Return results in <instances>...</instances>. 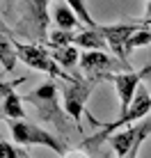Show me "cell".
Returning <instances> with one entry per match:
<instances>
[{"mask_svg":"<svg viewBox=\"0 0 151 158\" xmlns=\"http://www.w3.org/2000/svg\"><path fill=\"white\" fill-rule=\"evenodd\" d=\"M23 101L30 103V106L39 112V117L44 119L46 124L55 126L57 131H62V133L67 131L69 112L64 110V108H60V94H57L55 78H51V76H48L46 83H41L37 89L28 92V94L23 96Z\"/></svg>","mask_w":151,"mask_h":158,"instance_id":"6da1fadb","label":"cell"},{"mask_svg":"<svg viewBox=\"0 0 151 158\" xmlns=\"http://www.w3.org/2000/svg\"><path fill=\"white\" fill-rule=\"evenodd\" d=\"M14 48H16V55H18V62L28 64L30 69H37V71H44L51 78H60L64 83H73L76 78L73 73H67V69L60 67V64L53 60V55L48 53L46 46L41 44H21L18 39H14Z\"/></svg>","mask_w":151,"mask_h":158,"instance_id":"7a4b0ae2","label":"cell"},{"mask_svg":"<svg viewBox=\"0 0 151 158\" xmlns=\"http://www.w3.org/2000/svg\"><path fill=\"white\" fill-rule=\"evenodd\" d=\"M151 138V112L144 115L142 119L133 122L131 126H126V131H115V133L108 135V142H110L115 156H137L140 147Z\"/></svg>","mask_w":151,"mask_h":158,"instance_id":"3957f363","label":"cell"},{"mask_svg":"<svg viewBox=\"0 0 151 158\" xmlns=\"http://www.w3.org/2000/svg\"><path fill=\"white\" fill-rule=\"evenodd\" d=\"M9 124V131H12V140L14 142H18L21 147H48V149H53L57 156H67L69 151L64 149V142L62 140H57L53 133H48L46 128L37 126V124L32 122H25V119H7Z\"/></svg>","mask_w":151,"mask_h":158,"instance_id":"277c9868","label":"cell"},{"mask_svg":"<svg viewBox=\"0 0 151 158\" xmlns=\"http://www.w3.org/2000/svg\"><path fill=\"white\" fill-rule=\"evenodd\" d=\"M80 69L85 76L96 80H108V76L115 71H131V64L121 57H112L105 51H85L80 55Z\"/></svg>","mask_w":151,"mask_h":158,"instance_id":"5b68a950","label":"cell"},{"mask_svg":"<svg viewBox=\"0 0 151 158\" xmlns=\"http://www.w3.org/2000/svg\"><path fill=\"white\" fill-rule=\"evenodd\" d=\"M99 83H101V80L89 78V76H83L80 80L69 83L67 89L62 92L64 110L69 112V117L76 122V126H78V128H80V124H83V112H85V106H87V99H89L92 89H94Z\"/></svg>","mask_w":151,"mask_h":158,"instance_id":"8992f818","label":"cell"},{"mask_svg":"<svg viewBox=\"0 0 151 158\" xmlns=\"http://www.w3.org/2000/svg\"><path fill=\"white\" fill-rule=\"evenodd\" d=\"M149 73H151V64H147L142 71H124V73L117 71V73L108 76V80L115 83L117 96H119V112H124L128 108V103L133 101V96H135V92H137V85L142 83Z\"/></svg>","mask_w":151,"mask_h":158,"instance_id":"52a82bcc","label":"cell"},{"mask_svg":"<svg viewBox=\"0 0 151 158\" xmlns=\"http://www.w3.org/2000/svg\"><path fill=\"white\" fill-rule=\"evenodd\" d=\"M142 23H119V25H96L99 32L105 37L110 51L115 53L117 57H121L124 62H128V55H131V48H128V39Z\"/></svg>","mask_w":151,"mask_h":158,"instance_id":"ba28073f","label":"cell"},{"mask_svg":"<svg viewBox=\"0 0 151 158\" xmlns=\"http://www.w3.org/2000/svg\"><path fill=\"white\" fill-rule=\"evenodd\" d=\"M14 32L5 23V19H0V67L5 69L7 73L14 71L16 62H18V55H16V48H14Z\"/></svg>","mask_w":151,"mask_h":158,"instance_id":"9c48e42d","label":"cell"},{"mask_svg":"<svg viewBox=\"0 0 151 158\" xmlns=\"http://www.w3.org/2000/svg\"><path fill=\"white\" fill-rule=\"evenodd\" d=\"M46 48H48V53L53 55V60H55L60 67H64L67 71L73 73L76 64H80V55H78V46H76V44H64V46H60V44L46 41ZM76 78H83V76H76Z\"/></svg>","mask_w":151,"mask_h":158,"instance_id":"30bf717a","label":"cell"},{"mask_svg":"<svg viewBox=\"0 0 151 158\" xmlns=\"http://www.w3.org/2000/svg\"><path fill=\"white\" fill-rule=\"evenodd\" d=\"M73 44L78 48H85V51H108V41L105 37L99 32V28H87V30H80L73 35Z\"/></svg>","mask_w":151,"mask_h":158,"instance_id":"8fae6325","label":"cell"},{"mask_svg":"<svg viewBox=\"0 0 151 158\" xmlns=\"http://www.w3.org/2000/svg\"><path fill=\"white\" fill-rule=\"evenodd\" d=\"M0 117L2 119H23L25 110H23V96L16 94V89L12 94L5 96V101L0 103Z\"/></svg>","mask_w":151,"mask_h":158,"instance_id":"7c38bea8","label":"cell"},{"mask_svg":"<svg viewBox=\"0 0 151 158\" xmlns=\"http://www.w3.org/2000/svg\"><path fill=\"white\" fill-rule=\"evenodd\" d=\"M53 21H55V25H57V28H62V30H76V28H78V23H80L78 14H76L67 2H62V5H57V7H55V12H53Z\"/></svg>","mask_w":151,"mask_h":158,"instance_id":"4fadbf2b","label":"cell"},{"mask_svg":"<svg viewBox=\"0 0 151 158\" xmlns=\"http://www.w3.org/2000/svg\"><path fill=\"white\" fill-rule=\"evenodd\" d=\"M151 44V25L142 23L140 28L131 35V39H128V48H131V53L135 51V48H142V46H149Z\"/></svg>","mask_w":151,"mask_h":158,"instance_id":"5bb4252c","label":"cell"},{"mask_svg":"<svg viewBox=\"0 0 151 158\" xmlns=\"http://www.w3.org/2000/svg\"><path fill=\"white\" fill-rule=\"evenodd\" d=\"M64 2H67L76 14H78V19L83 21L87 28H96V23H94V19H92V14H89L87 5H85V0H64Z\"/></svg>","mask_w":151,"mask_h":158,"instance_id":"9a60e30c","label":"cell"},{"mask_svg":"<svg viewBox=\"0 0 151 158\" xmlns=\"http://www.w3.org/2000/svg\"><path fill=\"white\" fill-rule=\"evenodd\" d=\"M30 154L25 149H21L18 142H0V158H28Z\"/></svg>","mask_w":151,"mask_h":158,"instance_id":"2e32d148","label":"cell"},{"mask_svg":"<svg viewBox=\"0 0 151 158\" xmlns=\"http://www.w3.org/2000/svg\"><path fill=\"white\" fill-rule=\"evenodd\" d=\"M73 35H76L73 30H62V28H57V30L51 32L48 41H51V44H60V46H64V44H73Z\"/></svg>","mask_w":151,"mask_h":158,"instance_id":"e0dca14e","label":"cell"},{"mask_svg":"<svg viewBox=\"0 0 151 158\" xmlns=\"http://www.w3.org/2000/svg\"><path fill=\"white\" fill-rule=\"evenodd\" d=\"M21 83H25V78H18V80H12V83H7V80H0V103L5 101V96L12 94V92L18 87Z\"/></svg>","mask_w":151,"mask_h":158,"instance_id":"ac0fdd59","label":"cell"},{"mask_svg":"<svg viewBox=\"0 0 151 158\" xmlns=\"http://www.w3.org/2000/svg\"><path fill=\"white\" fill-rule=\"evenodd\" d=\"M144 19H151V0H147V9H144Z\"/></svg>","mask_w":151,"mask_h":158,"instance_id":"d6986e66","label":"cell"},{"mask_svg":"<svg viewBox=\"0 0 151 158\" xmlns=\"http://www.w3.org/2000/svg\"><path fill=\"white\" fill-rule=\"evenodd\" d=\"M142 23H147V25H151V19H144V21H142Z\"/></svg>","mask_w":151,"mask_h":158,"instance_id":"ffe728a7","label":"cell"},{"mask_svg":"<svg viewBox=\"0 0 151 158\" xmlns=\"http://www.w3.org/2000/svg\"><path fill=\"white\" fill-rule=\"evenodd\" d=\"M2 71H5V69H2V67H0V76H2ZM5 73H7V71H5Z\"/></svg>","mask_w":151,"mask_h":158,"instance_id":"44dd1931","label":"cell"}]
</instances>
